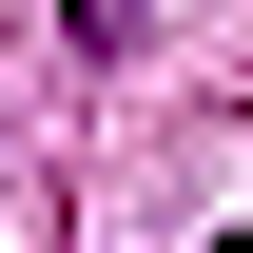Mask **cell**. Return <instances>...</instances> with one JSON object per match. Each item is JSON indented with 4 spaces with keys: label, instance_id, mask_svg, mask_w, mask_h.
<instances>
[{
    "label": "cell",
    "instance_id": "1",
    "mask_svg": "<svg viewBox=\"0 0 253 253\" xmlns=\"http://www.w3.org/2000/svg\"><path fill=\"white\" fill-rule=\"evenodd\" d=\"M59 20H78V59H117V39H136V0H59Z\"/></svg>",
    "mask_w": 253,
    "mask_h": 253
},
{
    "label": "cell",
    "instance_id": "2",
    "mask_svg": "<svg viewBox=\"0 0 253 253\" xmlns=\"http://www.w3.org/2000/svg\"><path fill=\"white\" fill-rule=\"evenodd\" d=\"M234 253H253V234H234Z\"/></svg>",
    "mask_w": 253,
    "mask_h": 253
}]
</instances>
